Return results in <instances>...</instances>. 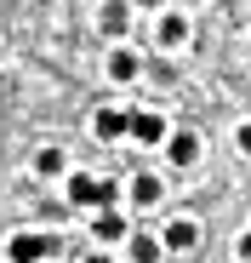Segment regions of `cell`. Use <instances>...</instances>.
<instances>
[{
    "label": "cell",
    "instance_id": "1",
    "mask_svg": "<svg viewBox=\"0 0 251 263\" xmlns=\"http://www.w3.org/2000/svg\"><path fill=\"white\" fill-rule=\"evenodd\" d=\"M52 252H57V240L40 235V229H17V235L6 240V263H46Z\"/></svg>",
    "mask_w": 251,
    "mask_h": 263
},
{
    "label": "cell",
    "instance_id": "2",
    "mask_svg": "<svg viewBox=\"0 0 251 263\" xmlns=\"http://www.w3.org/2000/svg\"><path fill=\"white\" fill-rule=\"evenodd\" d=\"M165 132H172V126H165V115L160 109H126V138H132V143H165Z\"/></svg>",
    "mask_w": 251,
    "mask_h": 263
},
{
    "label": "cell",
    "instance_id": "3",
    "mask_svg": "<svg viewBox=\"0 0 251 263\" xmlns=\"http://www.w3.org/2000/svg\"><path fill=\"white\" fill-rule=\"evenodd\" d=\"M154 240H160V252H194L200 246V223L194 217H165V229Z\"/></svg>",
    "mask_w": 251,
    "mask_h": 263
},
{
    "label": "cell",
    "instance_id": "4",
    "mask_svg": "<svg viewBox=\"0 0 251 263\" xmlns=\"http://www.w3.org/2000/svg\"><path fill=\"white\" fill-rule=\"evenodd\" d=\"M92 235H97L103 246H120L126 235H132V223L120 217V206H97V217H92Z\"/></svg>",
    "mask_w": 251,
    "mask_h": 263
},
{
    "label": "cell",
    "instance_id": "5",
    "mask_svg": "<svg viewBox=\"0 0 251 263\" xmlns=\"http://www.w3.org/2000/svg\"><path fill=\"white\" fill-rule=\"evenodd\" d=\"M200 160V138H194V132H165V166H194Z\"/></svg>",
    "mask_w": 251,
    "mask_h": 263
},
{
    "label": "cell",
    "instance_id": "6",
    "mask_svg": "<svg viewBox=\"0 0 251 263\" xmlns=\"http://www.w3.org/2000/svg\"><path fill=\"white\" fill-rule=\"evenodd\" d=\"M92 138H97V143H120V138H126V109L103 103V109L92 115Z\"/></svg>",
    "mask_w": 251,
    "mask_h": 263
},
{
    "label": "cell",
    "instance_id": "7",
    "mask_svg": "<svg viewBox=\"0 0 251 263\" xmlns=\"http://www.w3.org/2000/svg\"><path fill=\"white\" fill-rule=\"evenodd\" d=\"M126 195H132V206H143V212H149V206H160V200H165V178H160V172H137Z\"/></svg>",
    "mask_w": 251,
    "mask_h": 263
},
{
    "label": "cell",
    "instance_id": "8",
    "mask_svg": "<svg viewBox=\"0 0 251 263\" xmlns=\"http://www.w3.org/2000/svg\"><path fill=\"white\" fill-rule=\"evenodd\" d=\"M154 40H160L165 52L189 46V17H183V12H160V23H154Z\"/></svg>",
    "mask_w": 251,
    "mask_h": 263
},
{
    "label": "cell",
    "instance_id": "9",
    "mask_svg": "<svg viewBox=\"0 0 251 263\" xmlns=\"http://www.w3.org/2000/svg\"><path fill=\"white\" fill-rule=\"evenodd\" d=\"M120 246H126V263H165L160 240H154V235H143V229H132V235H126Z\"/></svg>",
    "mask_w": 251,
    "mask_h": 263
},
{
    "label": "cell",
    "instance_id": "10",
    "mask_svg": "<svg viewBox=\"0 0 251 263\" xmlns=\"http://www.w3.org/2000/svg\"><path fill=\"white\" fill-rule=\"evenodd\" d=\"M97 183L103 178H92V172H63V189H69L74 206H97Z\"/></svg>",
    "mask_w": 251,
    "mask_h": 263
},
{
    "label": "cell",
    "instance_id": "11",
    "mask_svg": "<svg viewBox=\"0 0 251 263\" xmlns=\"http://www.w3.org/2000/svg\"><path fill=\"white\" fill-rule=\"evenodd\" d=\"M137 69H143V63H137V52H126V46H114V52H109V80H114V86H132V80H137Z\"/></svg>",
    "mask_w": 251,
    "mask_h": 263
},
{
    "label": "cell",
    "instance_id": "12",
    "mask_svg": "<svg viewBox=\"0 0 251 263\" xmlns=\"http://www.w3.org/2000/svg\"><path fill=\"white\" fill-rule=\"evenodd\" d=\"M63 172H69V155L57 143H46V149L34 155V178H63Z\"/></svg>",
    "mask_w": 251,
    "mask_h": 263
},
{
    "label": "cell",
    "instance_id": "13",
    "mask_svg": "<svg viewBox=\"0 0 251 263\" xmlns=\"http://www.w3.org/2000/svg\"><path fill=\"white\" fill-rule=\"evenodd\" d=\"M126 23H132V6H126V0H109V6H103V34H109V40H120V34H126Z\"/></svg>",
    "mask_w": 251,
    "mask_h": 263
},
{
    "label": "cell",
    "instance_id": "14",
    "mask_svg": "<svg viewBox=\"0 0 251 263\" xmlns=\"http://www.w3.org/2000/svg\"><path fill=\"white\" fill-rule=\"evenodd\" d=\"M234 149H240V155H251V120H240V126H234Z\"/></svg>",
    "mask_w": 251,
    "mask_h": 263
},
{
    "label": "cell",
    "instance_id": "15",
    "mask_svg": "<svg viewBox=\"0 0 251 263\" xmlns=\"http://www.w3.org/2000/svg\"><path fill=\"white\" fill-rule=\"evenodd\" d=\"M234 257H240V263H251V229H245V235L234 240Z\"/></svg>",
    "mask_w": 251,
    "mask_h": 263
},
{
    "label": "cell",
    "instance_id": "16",
    "mask_svg": "<svg viewBox=\"0 0 251 263\" xmlns=\"http://www.w3.org/2000/svg\"><path fill=\"white\" fill-rule=\"evenodd\" d=\"M86 263H120V257H114V252H109V246H103V252H92V257H86Z\"/></svg>",
    "mask_w": 251,
    "mask_h": 263
},
{
    "label": "cell",
    "instance_id": "17",
    "mask_svg": "<svg viewBox=\"0 0 251 263\" xmlns=\"http://www.w3.org/2000/svg\"><path fill=\"white\" fill-rule=\"evenodd\" d=\"M137 6H160V0H137Z\"/></svg>",
    "mask_w": 251,
    "mask_h": 263
}]
</instances>
